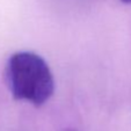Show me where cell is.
I'll use <instances>...</instances> for the list:
<instances>
[{
    "label": "cell",
    "instance_id": "obj_2",
    "mask_svg": "<svg viewBox=\"0 0 131 131\" xmlns=\"http://www.w3.org/2000/svg\"><path fill=\"white\" fill-rule=\"evenodd\" d=\"M121 1H123L124 4H131V0H121Z\"/></svg>",
    "mask_w": 131,
    "mask_h": 131
},
{
    "label": "cell",
    "instance_id": "obj_3",
    "mask_svg": "<svg viewBox=\"0 0 131 131\" xmlns=\"http://www.w3.org/2000/svg\"><path fill=\"white\" fill-rule=\"evenodd\" d=\"M65 131H74V130H65Z\"/></svg>",
    "mask_w": 131,
    "mask_h": 131
},
{
    "label": "cell",
    "instance_id": "obj_1",
    "mask_svg": "<svg viewBox=\"0 0 131 131\" xmlns=\"http://www.w3.org/2000/svg\"><path fill=\"white\" fill-rule=\"evenodd\" d=\"M7 77L16 100L40 107L53 94L54 81L49 65L34 52L21 51L13 54L7 64Z\"/></svg>",
    "mask_w": 131,
    "mask_h": 131
}]
</instances>
